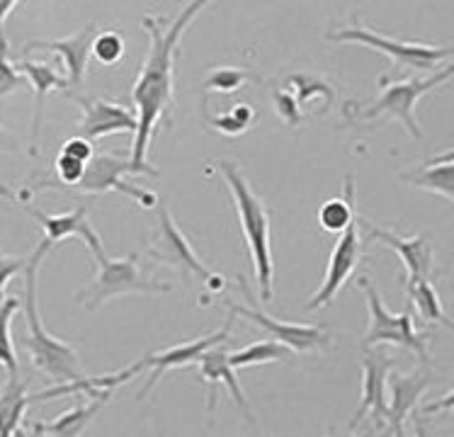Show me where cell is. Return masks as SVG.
<instances>
[{
  "label": "cell",
  "mask_w": 454,
  "mask_h": 437,
  "mask_svg": "<svg viewBox=\"0 0 454 437\" xmlns=\"http://www.w3.org/2000/svg\"><path fill=\"white\" fill-rule=\"evenodd\" d=\"M207 8V3H190L183 8L173 22H166L163 18L149 15L144 18L141 27L149 32L151 47L149 54L141 64L139 78L131 90V100L137 105V131H134V144H131V166L137 170V176L158 177L156 168L149 166V149L153 131L163 121L166 127L173 124V105H176V56L180 37L185 35V29L192 25L200 10Z\"/></svg>",
  "instance_id": "cell-1"
},
{
  "label": "cell",
  "mask_w": 454,
  "mask_h": 437,
  "mask_svg": "<svg viewBox=\"0 0 454 437\" xmlns=\"http://www.w3.org/2000/svg\"><path fill=\"white\" fill-rule=\"evenodd\" d=\"M54 246L42 238L39 246L32 251L27 258V268H25V321H27V335H25V350L32 357V364L37 367L39 372H44L51 377L54 384H71L75 379L85 377L78 363V353L74 345H68L66 340H59L56 335H51L47 328L42 326L39 318V304H37V277L39 268L47 258V253Z\"/></svg>",
  "instance_id": "cell-2"
},
{
  "label": "cell",
  "mask_w": 454,
  "mask_h": 437,
  "mask_svg": "<svg viewBox=\"0 0 454 437\" xmlns=\"http://www.w3.org/2000/svg\"><path fill=\"white\" fill-rule=\"evenodd\" d=\"M222 170L226 187L233 197V207L239 215L241 223L243 238L251 253L253 270H255V282L260 287V297L262 301L272 299V275H275V265H272V246H270V215L265 209V202L260 199L248 180L243 176V170L236 163L222 160L216 163Z\"/></svg>",
  "instance_id": "cell-3"
},
{
  "label": "cell",
  "mask_w": 454,
  "mask_h": 437,
  "mask_svg": "<svg viewBox=\"0 0 454 437\" xmlns=\"http://www.w3.org/2000/svg\"><path fill=\"white\" fill-rule=\"evenodd\" d=\"M95 258V277L90 285L75 292V301L88 311H95L112 299L124 297V294H163L173 292L170 282H160L149 277L139 268V253H129L127 258H110L102 246L90 248Z\"/></svg>",
  "instance_id": "cell-4"
},
{
  "label": "cell",
  "mask_w": 454,
  "mask_h": 437,
  "mask_svg": "<svg viewBox=\"0 0 454 437\" xmlns=\"http://www.w3.org/2000/svg\"><path fill=\"white\" fill-rule=\"evenodd\" d=\"M357 285L364 292L367 308H370V326H367V333L362 338L364 350L381 347V345H396V347L416 353L423 363H427L430 360L427 343H430L433 335L418 333L411 308L401 311V314H391L389 308L384 307V301H381L380 289H377V285L370 277H360Z\"/></svg>",
  "instance_id": "cell-5"
},
{
  "label": "cell",
  "mask_w": 454,
  "mask_h": 437,
  "mask_svg": "<svg viewBox=\"0 0 454 437\" xmlns=\"http://www.w3.org/2000/svg\"><path fill=\"white\" fill-rule=\"evenodd\" d=\"M454 74V66L445 64L442 71H435L433 75H426V78H408V81H389V78H381V95L374 100V103L362 112L360 120H380V117H391L403 124V129L420 139L423 137V129L420 124L413 117V110H416L418 100L427 95L430 90H435L437 85L447 83Z\"/></svg>",
  "instance_id": "cell-6"
},
{
  "label": "cell",
  "mask_w": 454,
  "mask_h": 437,
  "mask_svg": "<svg viewBox=\"0 0 454 437\" xmlns=\"http://www.w3.org/2000/svg\"><path fill=\"white\" fill-rule=\"evenodd\" d=\"M328 39L340 42V44H362V47L372 49V51L384 54L396 66L418 68V71H433L440 61L452 59V49L450 47H433V44H420V42H401V39L377 35L374 29L362 27V25L328 32Z\"/></svg>",
  "instance_id": "cell-7"
},
{
  "label": "cell",
  "mask_w": 454,
  "mask_h": 437,
  "mask_svg": "<svg viewBox=\"0 0 454 437\" xmlns=\"http://www.w3.org/2000/svg\"><path fill=\"white\" fill-rule=\"evenodd\" d=\"M146 255L151 261L163 262L177 270H185L195 277L204 279L212 289L223 287V277H219L216 272H212L202 262V258L197 255L192 243L187 238V233L177 226V222L170 215V209L166 205H158V226L153 236H151Z\"/></svg>",
  "instance_id": "cell-8"
},
{
  "label": "cell",
  "mask_w": 454,
  "mask_h": 437,
  "mask_svg": "<svg viewBox=\"0 0 454 437\" xmlns=\"http://www.w3.org/2000/svg\"><path fill=\"white\" fill-rule=\"evenodd\" d=\"M124 176H137V170L131 166V160L121 159V156H114V153H95L88 168H85L83 180L75 185L78 192L83 195H105V192H120V195H127L129 199H134L137 205L144 207V209H151V207H158L156 192L151 190H144L139 185H131L124 180Z\"/></svg>",
  "instance_id": "cell-9"
},
{
  "label": "cell",
  "mask_w": 454,
  "mask_h": 437,
  "mask_svg": "<svg viewBox=\"0 0 454 437\" xmlns=\"http://www.w3.org/2000/svg\"><path fill=\"white\" fill-rule=\"evenodd\" d=\"M362 251H364V238H362L360 223H357V215H355L353 222L348 223L343 236L335 243L333 253L328 258L324 282H321V287H318L314 297L309 299V304L304 307L306 311L331 307V301L338 297V292L350 282V277L357 270V265L362 261Z\"/></svg>",
  "instance_id": "cell-10"
},
{
  "label": "cell",
  "mask_w": 454,
  "mask_h": 437,
  "mask_svg": "<svg viewBox=\"0 0 454 437\" xmlns=\"http://www.w3.org/2000/svg\"><path fill=\"white\" fill-rule=\"evenodd\" d=\"M396 357L389 350L381 347H372L364 350L362 355V396L360 409L355 410L353 420H350V430L357 428L362 420L372 416L374 428L384 425V416H387V377L391 370H396Z\"/></svg>",
  "instance_id": "cell-11"
},
{
  "label": "cell",
  "mask_w": 454,
  "mask_h": 437,
  "mask_svg": "<svg viewBox=\"0 0 454 437\" xmlns=\"http://www.w3.org/2000/svg\"><path fill=\"white\" fill-rule=\"evenodd\" d=\"M357 223L364 229V238L367 241H377L381 246H387L391 251L399 253L401 262L406 268V287L416 285L423 279L433 277V261H435V251L433 243L427 241L426 236H401L389 229H380L372 222H367L364 216L357 215Z\"/></svg>",
  "instance_id": "cell-12"
},
{
  "label": "cell",
  "mask_w": 454,
  "mask_h": 437,
  "mask_svg": "<svg viewBox=\"0 0 454 437\" xmlns=\"http://www.w3.org/2000/svg\"><path fill=\"white\" fill-rule=\"evenodd\" d=\"M231 316L248 318L255 326L265 328L270 340L285 345L289 353H314V350H324L331 345V335L324 326H306V324H285L278 321L270 314H265L258 307H239V304H229Z\"/></svg>",
  "instance_id": "cell-13"
},
{
  "label": "cell",
  "mask_w": 454,
  "mask_h": 437,
  "mask_svg": "<svg viewBox=\"0 0 454 437\" xmlns=\"http://www.w3.org/2000/svg\"><path fill=\"white\" fill-rule=\"evenodd\" d=\"M74 100L83 110V120L78 121V137L88 141L112 137V134H134L137 131V112L121 103L102 100V98H81Z\"/></svg>",
  "instance_id": "cell-14"
},
{
  "label": "cell",
  "mask_w": 454,
  "mask_h": 437,
  "mask_svg": "<svg viewBox=\"0 0 454 437\" xmlns=\"http://www.w3.org/2000/svg\"><path fill=\"white\" fill-rule=\"evenodd\" d=\"M95 39V25H88L81 32H75L71 37L64 39H35L22 49V56L27 59L35 51H44V54H56L61 59L66 68V81L71 88H81L88 74V59H90V49H93Z\"/></svg>",
  "instance_id": "cell-15"
},
{
  "label": "cell",
  "mask_w": 454,
  "mask_h": 437,
  "mask_svg": "<svg viewBox=\"0 0 454 437\" xmlns=\"http://www.w3.org/2000/svg\"><path fill=\"white\" fill-rule=\"evenodd\" d=\"M233 318L236 316H229L226 321V326L222 331H216L212 335H204V338H197V340H190V343H183V345H173V347H168V350H160V353H153L149 357H144L141 363L144 367H151V374L146 384H144V389L139 391V399H146L151 394V389L156 386L158 379L168 372V370H177V367H187V364L197 363V357L204 353V350H209L214 345H222L229 333H231V326H233Z\"/></svg>",
  "instance_id": "cell-16"
},
{
  "label": "cell",
  "mask_w": 454,
  "mask_h": 437,
  "mask_svg": "<svg viewBox=\"0 0 454 437\" xmlns=\"http://www.w3.org/2000/svg\"><path fill=\"white\" fill-rule=\"evenodd\" d=\"M427 386H430V374L427 372L401 374L391 370L389 377H387V391H389L391 401L387 403V416H384V423L389 425L391 435L406 437L403 423L416 410Z\"/></svg>",
  "instance_id": "cell-17"
},
{
  "label": "cell",
  "mask_w": 454,
  "mask_h": 437,
  "mask_svg": "<svg viewBox=\"0 0 454 437\" xmlns=\"http://www.w3.org/2000/svg\"><path fill=\"white\" fill-rule=\"evenodd\" d=\"M25 207V212L44 229V238H47L51 246L66 241V238H74V236L83 238V241L88 243V248L102 246L100 236H98V233L93 231V226L88 223V212H90V207H75L71 212H61V215H44V212H39L35 207Z\"/></svg>",
  "instance_id": "cell-18"
},
{
  "label": "cell",
  "mask_w": 454,
  "mask_h": 437,
  "mask_svg": "<svg viewBox=\"0 0 454 437\" xmlns=\"http://www.w3.org/2000/svg\"><path fill=\"white\" fill-rule=\"evenodd\" d=\"M197 364H200V372H202V379L209 384V401H207V409L214 410L216 406V386L223 384L229 394H231V399L239 403L246 413V418L253 420V410L248 406V399H246V394H243L241 384L236 379V374H233L231 364H229V350H223V345H214L209 350H204L200 357H197Z\"/></svg>",
  "instance_id": "cell-19"
},
{
  "label": "cell",
  "mask_w": 454,
  "mask_h": 437,
  "mask_svg": "<svg viewBox=\"0 0 454 437\" xmlns=\"http://www.w3.org/2000/svg\"><path fill=\"white\" fill-rule=\"evenodd\" d=\"M401 183H406L418 190H426L433 195H440L445 202L454 199V153L445 151L442 156L427 160L426 166L413 168L406 173H399Z\"/></svg>",
  "instance_id": "cell-20"
},
{
  "label": "cell",
  "mask_w": 454,
  "mask_h": 437,
  "mask_svg": "<svg viewBox=\"0 0 454 437\" xmlns=\"http://www.w3.org/2000/svg\"><path fill=\"white\" fill-rule=\"evenodd\" d=\"M112 399V391H102L98 396H85V401H78L74 409L61 413L59 418L51 423H32V428L42 433V435L51 437H81L88 423L100 413Z\"/></svg>",
  "instance_id": "cell-21"
},
{
  "label": "cell",
  "mask_w": 454,
  "mask_h": 437,
  "mask_svg": "<svg viewBox=\"0 0 454 437\" xmlns=\"http://www.w3.org/2000/svg\"><path fill=\"white\" fill-rule=\"evenodd\" d=\"M18 71L22 75H27L32 85H35V95H37V103H35V120H32V141H29V153L37 156V144H39V131H42V114H44V100L51 90L59 88H68L66 75L56 74L54 66L42 64V61H32L25 59L20 61Z\"/></svg>",
  "instance_id": "cell-22"
},
{
  "label": "cell",
  "mask_w": 454,
  "mask_h": 437,
  "mask_svg": "<svg viewBox=\"0 0 454 437\" xmlns=\"http://www.w3.org/2000/svg\"><path fill=\"white\" fill-rule=\"evenodd\" d=\"M27 406V379H20V374H15L0 389V437H15Z\"/></svg>",
  "instance_id": "cell-23"
},
{
  "label": "cell",
  "mask_w": 454,
  "mask_h": 437,
  "mask_svg": "<svg viewBox=\"0 0 454 437\" xmlns=\"http://www.w3.org/2000/svg\"><path fill=\"white\" fill-rule=\"evenodd\" d=\"M355 215H357V209H355V180L348 173L343 197H331L328 202H324V207L318 209V223L324 231L338 233L348 229V223L353 222Z\"/></svg>",
  "instance_id": "cell-24"
},
{
  "label": "cell",
  "mask_w": 454,
  "mask_h": 437,
  "mask_svg": "<svg viewBox=\"0 0 454 437\" xmlns=\"http://www.w3.org/2000/svg\"><path fill=\"white\" fill-rule=\"evenodd\" d=\"M408 301L416 307L418 316L427 326H445L452 328V321L447 318L445 308H442V301H440V294L437 289L433 287L430 279H423V282H416V285H408Z\"/></svg>",
  "instance_id": "cell-25"
},
{
  "label": "cell",
  "mask_w": 454,
  "mask_h": 437,
  "mask_svg": "<svg viewBox=\"0 0 454 437\" xmlns=\"http://www.w3.org/2000/svg\"><path fill=\"white\" fill-rule=\"evenodd\" d=\"M289 357H292V353L285 345L275 343V340H258V343H251L239 353H229V364H231V370H243V367H255V364L282 363Z\"/></svg>",
  "instance_id": "cell-26"
},
{
  "label": "cell",
  "mask_w": 454,
  "mask_h": 437,
  "mask_svg": "<svg viewBox=\"0 0 454 437\" xmlns=\"http://www.w3.org/2000/svg\"><path fill=\"white\" fill-rule=\"evenodd\" d=\"M20 308H22V301L18 297H5L0 301V367L8 372V377L18 374V353L12 345L10 324H12V316Z\"/></svg>",
  "instance_id": "cell-27"
},
{
  "label": "cell",
  "mask_w": 454,
  "mask_h": 437,
  "mask_svg": "<svg viewBox=\"0 0 454 437\" xmlns=\"http://www.w3.org/2000/svg\"><path fill=\"white\" fill-rule=\"evenodd\" d=\"M289 85H294V93H292V90H289V93L294 95L299 110H304L311 100H321V103H324V110H328L335 100L333 88L325 83V81H321V78H316V75H289Z\"/></svg>",
  "instance_id": "cell-28"
},
{
  "label": "cell",
  "mask_w": 454,
  "mask_h": 437,
  "mask_svg": "<svg viewBox=\"0 0 454 437\" xmlns=\"http://www.w3.org/2000/svg\"><path fill=\"white\" fill-rule=\"evenodd\" d=\"M248 81H255V75L248 68L219 66V68H212L204 78V93H236Z\"/></svg>",
  "instance_id": "cell-29"
},
{
  "label": "cell",
  "mask_w": 454,
  "mask_h": 437,
  "mask_svg": "<svg viewBox=\"0 0 454 437\" xmlns=\"http://www.w3.org/2000/svg\"><path fill=\"white\" fill-rule=\"evenodd\" d=\"M207 121L216 131L236 137V134H243L255 121V110H253L251 105H233L231 110L223 112L219 117H207Z\"/></svg>",
  "instance_id": "cell-30"
},
{
  "label": "cell",
  "mask_w": 454,
  "mask_h": 437,
  "mask_svg": "<svg viewBox=\"0 0 454 437\" xmlns=\"http://www.w3.org/2000/svg\"><path fill=\"white\" fill-rule=\"evenodd\" d=\"M124 39L114 32V29H107V32H102V35H95L93 39V49H90V54H95V59L105 66H112L120 61L121 56H124Z\"/></svg>",
  "instance_id": "cell-31"
},
{
  "label": "cell",
  "mask_w": 454,
  "mask_h": 437,
  "mask_svg": "<svg viewBox=\"0 0 454 437\" xmlns=\"http://www.w3.org/2000/svg\"><path fill=\"white\" fill-rule=\"evenodd\" d=\"M22 85H25V75L20 74L18 66L10 61L8 37H5V32H0V98L15 93Z\"/></svg>",
  "instance_id": "cell-32"
},
{
  "label": "cell",
  "mask_w": 454,
  "mask_h": 437,
  "mask_svg": "<svg viewBox=\"0 0 454 437\" xmlns=\"http://www.w3.org/2000/svg\"><path fill=\"white\" fill-rule=\"evenodd\" d=\"M54 168H56V177H59V185L75 187L81 180H83V173L88 166L81 163V160L71 159V156H66V153H59Z\"/></svg>",
  "instance_id": "cell-33"
},
{
  "label": "cell",
  "mask_w": 454,
  "mask_h": 437,
  "mask_svg": "<svg viewBox=\"0 0 454 437\" xmlns=\"http://www.w3.org/2000/svg\"><path fill=\"white\" fill-rule=\"evenodd\" d=\"M272 103H275V110H278L279 117L287 121L289 127H297L299 121L304 120L294 95L289 90H272Z\"/></svg>",
  "instance_id": "cell-34"
},
{
  "label": "cell",
  "mask_w": 454,
  "mask_h": 437,
  "mask_svg": "<svg viewBox=\"0 0 454 437\" xmlns=\"http://www.w3.org/2000/svg\"><path fill=\"white\" fill-rule=\"evenodd\" d=\"M27 268V258H18V255H5L0 251V301L5 299V287L10 285V279L25 272Z\"/></svg>",
  "instance_id": "cell-35"
},
{
  "label": "cell",
  "mask_w": 454,
  "mask_h": 437,
  "mask_svg": "<svg viewBox=\"0 0 454 437\" xmlns=\"http://www.w3.org/2000/svg\"><path fill=\"white\" fill-rule=\"evenodd\" d=\"M61 153H66V156H71V159L81 160V163H90V159L95 156V146L93 141L83 139V137H71V139H66L64 144H61Z\"/></svg>",
  "instance_id": "cell-36"
},
{
  "label": "cell",
  "mask_w": 454,
  "mask_h": 437,
  "mask_svg": "<svg viewBox=\"0 0 454 437\" xmlns=\"http://www.w3.org/2000/svg\"><path fill=\"white\" fill-rule=\"evenodd\" d=\"M18 8V3L15 0H0V32H3V25H5V20L12 10Z\"/></svg>",
  "instance_id": "cell-37"
},
{
  "label": "cell",
  "mask_w": 454,
  "mask_h": 437,
  "mask_svg": "<svg viewBox=\"0 0 454 437\" xmlns=\"http://www.w3.org/2000/svg\"><path fill=\"white\" fill-rule=\"evenodd\" d=\"M18 146H15V139L10 137L8 131L3 129V124H0V151H15Z\"/></svg>",
  "instance_id": "cell-38"
},
{
  "label": "cell",
  "mask_w": 454,
  "mask_h": 437,
  "mask_svg": "<svg viewBox=\"0 0 454 437\" xmlns=\"http://www.w3.org/2000/svg\"><path fill=\"white\" fill-rule=\"evenodd\" d=\"M450 406H452V391H450V394H447V396H442V401H440V403H430V406H427V413H433V410H450Z\"/></svg>",
  "instance_id": "cell-39"
},
{
  "label": "cell",
  "mask_w": 454,
  "mask_h": 437,
  "mask_svg": "<svg viewBox=\"0 0 454 437\" xmlns=\"http://www.w3.org/2000/svg\"><path fill=\"white\" fill-rule=\"evenodd\" d=\"M416 437H430V435H427L426 425H423L420 420H418V423H416Z\"/></svg>",
  "instance_id": "cell-40"
},
{
  "label": "cell",
  "mask_w": 454,
  "mask_h": 437,
  "mask_svg": "<svg viewBox=\"0 0 454 437\" xmlns=\"http://www.w3.org/2000/svg\"><path fill=\"white\" fill-rule=\"evenodd\" d=\"M331 437H357V435H353V433H333Z\"/></svg>",
  "instance_id": "cell-41"
},
{
  "label": "cell",
  "mask_w": 454,
  "mask_h": 437,
  "mask_svg": "<svg viewBox=\"0 0 454 437\" xmlns=\"http://www.w3.org/2000/svg\"><path fill=\"white\" fill-rule=\"evenodd\" d=\"M15 437H27V430H22V428H20L18 433H15Z\"/></svg>",
  "instance_id": "cell-42"
}]
</instances>
